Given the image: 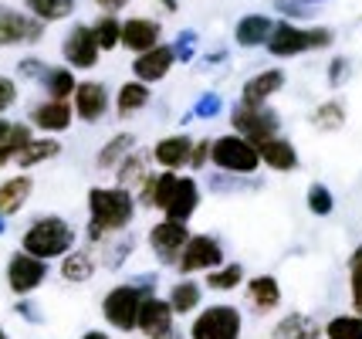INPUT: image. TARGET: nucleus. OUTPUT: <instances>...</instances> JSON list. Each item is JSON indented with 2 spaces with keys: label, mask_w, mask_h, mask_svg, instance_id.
I'll return each mask as SVG.
<instances>
[{
  "label": "nucleus",
  "mask_w": 362,
  "mask_h": 339,
  "mask_svg": "<svg viewBox=\"0 0 362 339\" xmlns=\"http://www.w3.org/2000/svg\"><path fill=\"white\" fill-rule=\"evenodd\" d=\"M4 227H7V217H0V234H4Z\"/></svg>",
  "instance_id": "bf43d9fd"
},
{
  "label": "nucleus",
  "mask_w": 362,
  "mask_h": 339,
  "mask_svg": "<svg viewBox=\"0 0 362 339\" xmlns=\"http://www.w3.org/2000/svg\"><path fill=\"white\" fill-rule=\"evenodd\" d=\"M210 166L217 173H230V177H254L264 163H261V153H257V143H251L240 132L230 130V132H223V136H214Z\"/></svg>",
  "instance_id": "423d86ee"
},
{
  "label": "nucleus",
  "mask_w": 362,
  "mask_h": 339,
  "mask_svg": "<svg viewBox=\"0 0 362 339\" xmlns=\"http://www.w3.org/2000/svg\"><path fill=\"white\" fill-rule=\"evenodd\" d=\"M349 58H342V54H335V58H332L329 62V71H325V81H329L332 88H342V85H346L349 81Z\"/></svg>",
  "instance_id": "c03bdc74"
},
{
  "label": "nucleus",
  "mask_w": 362,
  "mask_h": 339,
  "mask_svg": "<svg viewBox=\"0 0 362 339\" xmlns=\"http://www.w3.org/2000/svg\"><path fill=\"white\" fill-rule=\"evenodd\" d=\"M322 336H325L322 323L305 316V312H288L271 329V339H322Z\"/></svg>",
  "instance_id": "c756f323"
},
{
  "label": "nucleus",
  "mask_w": 362,
  "mask_h": 339,
  "mask_svg": "<svg viewBox=\"0 0 362 339\" xmlns=\"http://www.w3.org/2000/svg\"><path fill=\"white\" fill-rule=\"evenodd\" d=\"M193 136L189 132H170V136H159L153 149V163L156 170H176V173H187L189 170V156H193Z\"/></svg>",
  "instance_id": "dca6fc26"
},
{
  "label": "nucleus",
  "mask_w": 362,
  "mask_h": 339,
  "mask_svg": "<svg viewBox=\"0 0 362 339\" xmlns=\"http://www.w3.org/2000/svg\"><path fill=\"white\" fill-rule=\"evenodd\" d=\"M335 45V31L325 28V24H298V21H278L274 31H271L268 51L271 58H301V54H315V51H325Z\"/></svg>",
  "instance_id": "39448f33"
},
{
  "label": "nucleus",
  "mask_w": 362,
  "mask_h": 339,
  "mask_svg": "<svg viewBox=\"0 0 362 339\" xmlns=\"http://www.w3.org/2000/svg\"><path fill=\"white\" fill-rule=\"evenodd\" d=\"M24 11L45 24H58V21L75 14V0H24Z\"/></svg>",
  "instance_id": "e433bc0d"
},
{
  "label": "nucleus",
  "mask_w": 362,
  "mask_h": 339,
  "mask_svg": "<svg viewBox=\"0 0 362 339\" xmlns=\"http://www.w3.org/2000/svg\"><path fill=\"white\" fill-rule=\"evenodd\" d=\"M346 102L342 98H325V102H318L315 109H312V126L318 132H339L346 126Z\"/></svg>",
  "instance_id": "72a5a7b5"
},
{
  "label": "nucleus",
  "mask_w": 362,
  "mask_h": 339,
  "mask_svg": "<svg viewBox=\"0 0 362 339\" xmlns=\"http://www.w3.org/2000/svg\"><path fill=\"white\" fill-rule=\"evenodd\" d=\"M139 146V139H136V132L129 130H119L112 132L109 139L102 143V149H98V156H95V170H102V173H115V166L126 160L129 153Z\"/></svg>",
  "instance_id": "b1692460"
},
{
  "label": "nucleus",
  "mask_w": 362,
  "mask_h": 339,
  "mask_svg": "<svg viewBox=\"0 0 362 339\" xmlns=\"http://www.w3.org/2000/svg\"><path fill=\"white\" fill-rule=\"evenodd\" d=\"M305 207H308V214H315V217H329L332 210H335V194H332L325 183H312L308 194H305Z\"/></svg>",
  "instance_id": "ea45409f"
},
{
  "label": "nucleus",
  "mask_w": 362,
  "mask_h": 339,
  "mask_svg": "<svg viewBox=\"0 0 362 339\" xmlns=\"http://www.w3.org/2000/svg\"><path fill=\"white\" fill-rule=\"evenodd\" d=\"M47 68L51 65L41 62V58H21V62H17V75H21V79H28V81H41Z\"/></svg>",
  "instance_id": "a18cd8bd"
},
{
  "label": "nucleus",
  "mask_w": 362,
  "mask_h": 339,
  "mask_svg": "<svg viewBox=\"0 0 362 339\" xmlns=\"http://www.w3.org/2000/svg\"><path fill=\"white\" fill-rule=\"evenodd\" d=\"M325 339H362V316L359 312H342L332 316L329 323H322Z\"/></svg>",
  "instance_id": "58836bf2"
},
{
  "label": "nucleus",
  "mask_w": 362,
  "mask_h": 339,
  "mask_svg": "<svg viewBox=\"0 0 362 339\" xmlns=\"http://www.w3.org/2000/svg\"><path fill=\"white\" fill-rule=\"evenodd\" d=\"M102 248V255H98V261L105 265V268H122L129 258H132V251H136V238L129 234V231H122V234H112L105 244H98Z\"/></svg>",
  "instance_id": "f704fd0d"
},
{
  "label": "nucleus",
  "mask_w": 362,
  "mask_h": 339,
  "mask_svg": "<svg viewBox=\"0 0 362 339\" xmlns=\"http://www.w3.org/2000/svg\"><path fill=\"white\" fill-rule=\"evenodd\" d=\"M45 21H37L28 11H17L0 4V48H24V45H37L45 38Z\"/></svg>",
  "instance_id": "9b49d317"
},
{
  "label": "nucleus",
  "mask_w": 362,
  "mask_h": 339,
  "mask_svg": "<svg viewBox=\"0 0 362 339\" xmlns=\"http://www.w3.org/2000/svg\"><path fill=\"white\" fill-rule=\"evenodd\" d=\"M244 299L257 316H271L281 309V282L274 275H254L244 282Z\"/></svg>",
  "instance_id": "aec40b11"
},
{
  "label": "nucleus",
  "mask_w": 362,
  "mask_h": 339,
  "mask_svg": "<svg viewBox=\"0 0 362 339\" xmlns=\"http://www.w3.org/2000/svg\"><path fill=\"white\" fill-rule=\"evenodd\" d=\"M41 88H45L47 98H71L75 88H78V75L68 65H51L45 71V79H41Z\"/></svg>",
  "instance_id": "473e14b6"
},
{
  "label": "nucleus",
  "mask_w": 362,
  "mask_h": 339,
  "mask_svg": "<svg viewBox=\"0 0 362 339\" xmlns=\"http://www.w3.org/2000/svg\"><path fill=\"white\" fill-rule=\"evenodd\" d=\"M149 339H183V333H180L176 323H173V326H166V329H159L156 336H149Z\"/></svg>",
  "instance_id": "603ef678"
},
{
  "label": "nucleus",
  "mask_w": 362,
  "mask_h": 339,
  "mask_svg": "<svg viewBox=\"0 0 362 339\" xmlns=\"http://www.w3.org/2000/svg\"><path fill=\"white\" fill-rule=\"evenodd\" d=\"M156 292V275H136L132 282H119L102 295V319L112 333H139V309L146 295Z\"/></svg>",
  "instance_id": "7ed1b4c3"
},
{
  "label": "nucleus",
  "mask_w": 362,
  "mask_h": 339,
  "mask_svg": "<svg viewBox=\"0 0 362 339\" xmlns=\"http://www.w3.org/2000/svg\"><path fill=\"white\" fill-rule=\"evenodd\" d=\"M305 7H318V4H329V0H301Z\"/></svg>",
  "instance_id": "4d7b16f0"
},
{
  "label": "nucleus",
  "mask_w": 362,
  "mask_h": 339,
  "mask_svg": "<svg viewBox=\"0 0 362 339\" xmlns=\"http://www.w3.org/2000/svg\"><path fill=\"white\" fill-rule=\"evenodd\" d=\"M274 17L271 14H244L234 24V45L237 48H264L271 31H274Z\"/></svg>",
  "instance_id": "5701e85b"
},
{
  "label": "nucleus",
  "mask_w": 362,
  "mask_h": 339,
  "mask_svg": "<svg viewBox=\"0 0 362 339\" xmlns=\"http://www.w3.org/2000/svg\"><path fill=\"white\" fill-rule=\"evenodd\" d=\"M223 261H227V248H223V241L217 234H189L183 255L176 261V272L197 278V275H206V272H214V268H221Z\"/></svg>",
  "instance_id": "1a4fd4ad"
},
{
  "label": "nucleus",
  "mask_w": 362,
  "mask_h": 339,
  "mask_svg": "<svg viewBox=\"0 0 362 339\" xmlns=\"http://www.w3.org/2000/svg\"><path fill=\"white\" fill-rule=\"evenodd\" d=\"M78 339H112V333L109 329H85Z\"/></svg>",
  "instance_id": "864d4df0"
},
{
  "label": "nucleus",
  "mask_w": 362,
  "mask_h": 339,
  "mask_svg": "<svg viewBox=\"0 0 362 339\" xmlns=\"http://www.w3.org/2000/svg\"><path fill=\"white\" fill-rule=\"evenodd\" d=\"M189 231L183 221H173V217H159L156 224L149 227V234H146V244H149V251H153V258L163 265V268H176V261L183 255V248L189 241Z\"/></svg>",
  "instance_id": "9d476101"
},
{
  "label": "nucleus",
  "mask_w": 362,
  "mask_h": 339,
  "mask_svg": "<svg viewBox=\"0 0 362 339\" xmlns=\"http://www.w3.org/2000/svg\"><path fill=\"white\" fill-rule=\"evenodd\" d=\"M0 339H11V336H7V333H4V329H0Z\"/></svg>",
  "instance_id": "052dcab7"
},
{
  "label": "nucleus",
  "mask_w": 362,
  "mask_h": 339,
  "mask_svg": "<svg viewBox=\"0 0 362 339\" xmlns=\"http://www.w3.org/2000/svg\"><path fill=\"white\" fill-rule=\"evenodd\" d=\"M284 85H288L284 68H261V71H254L251 79H244V85H240V98H237V102H247V105H268Z\"/></svg>",
  "instance_id": "a211bd4d"
},
{
  "label": "nucleus",
  "mask_w": 362,
  "mask_h": 339,
  "mask_svg": "<svg viewBox=\"0 0 362 339\" xmlns=\"http://www.w3.org/2000/svg\"><path fill=\"white\" fill-rule=\"evenodd\" d=\"M62 156V139L58 136H34L31 143L24 146L21 153H17V166L28 173V170H34V166H41V163H51Z\"/></svg>",
  "instance_id": "7c9ffc66"
},
{
  "label": "nucleus",
  "mask_w": 362,
  "mask_h": 339,
  "mask_svg": "<svg viewBox=\"0 0 362 339\" xmlns=\"http://www.w3.org/2000/svg\"><path fill=\"white\" fill-rule=\"evenodd\" d=\"M17 81L11 79V75H0V115L7 113L11 105H17Z\"/></svg>",
  "instance_id": "09e8293b"
},
{
  "label": "nucleus",
  "mask_w": 362,
  "mask_h": 339,
  "mask_svg": "<svg viewBox=\"0 0 362 339\" xmlns=\"http://www.w3.org/2000/svg\"><path fill=\"white\" fill-rule=\"evenodd\" d=\"M261 153V163L268 166L271 173H295L301 166V156H298V146L291 143L288 136H274V139H264L257 146Z\"/></svg>",
  "instance_id": "412c9836"
},
{
  "label": "nucleus",
  "mask_w": 362,
  "mask_h": 339,
  "mask_svg": "<svg viewBox=\"0 0 362 339\" xmlns=\"http://www.w3.org/2000/svg\"><path fill=\"white\" fill-rule=\"evenodd\" d=\"M349 302L362 316V258H349Z\"/></svg>",
  "instance_id": "79ce46f5"
},
{
  "label": "nucleus",
  "mask_w": 362,
  "mask_h": 339,
  "mask_svg": "<svg viewBox=\"0 0 362 339\" xmlns=\"http://www.w3.org/2000/svg\"><path fill=\"white\" fill-rule=\"evenodd\" d=\"M204 282L200 278H176L173 285L166 289V302L173 306V316H193V312H200L204 309Z\"/></svg>",
  "instance_id": "4be33fe9"
},
{
  "label": "nucleus",
  "mask_w": 362,
  "mask_h": 339,
  "mask_svg": "<svg viewBox=\"0 0 362 339\" xmlns=\"http://www.w3.org/2000/svg\"><path fill=\"white\" fill-rule=\"evenodd\" d=\"M210 146H214V139H197L193 143V156H189V170L193 173H204L210 166Z\"/></svg>",
  "instance_id": "49530a36"
},
{
  "label": "nucleus",
  "mask_w": 362,
  "mask_h": 339,
  "mask_svg": "<svg viewBox=\"0 0 362 339\" xmlns=\"http://www.w3.org/2000/svg\"><path fill=\"white\" fill-rule=\"evenodd\" d=\"M136 200L146 210H159L163 217H173L189 224V217L200 210L204 190L193 173H176V170H153L149 177L136 187Z\"/></svg>",
  "instance_id": "f257e3e1"
},
{
  "label": "nucleus",
  "mask_w": 362,
  "mask_h": 339,
  "mask_svg": "<svg viewBox=\"0 0 362 339\" xmlns=\"http://www.w3.org/2000/svg\"><path fill=\"white\" fill-rule=\"evenodd\" d=\"M102 14H119L122 7H129V0H92Z\"/></svg>",
  "instance_id": "3c124183"
},
{
  "label": "nucleus",
  "mask_w": 362,
  "mask_h": 339,
  "mask_svg": "<svg viewBox=\"0 0 362 339\" xmlns=\"http://www.w3.org/2000/svg\"><path fill=\"white\" fill-rule=\"evenodd\" d=\"M88 224H85V241L88 244H105L112 234H122L132 227L136 214H139V200L129 187H92L88 190Z\"/></svg>",
  "instance_id": "f03ea898"
},
{
  "label": "nucleus",
  "mask_w": 362,
  "mask_h": 339,
  "mask_svg": "<svg viewBox=\"0 0 362 339\" xmlns=\"http://www.w3.org/2000/svg\"><path fill=\"white\" fill-rule=\"evenodd\" d=\"M58 272H62L64 282L85 285V282H92L95 272H98V255H95L92 248H71L62 258V268H58Z\"/></svg>",
  "instance_id": "cd10ccee"
},
{
  "label": "nucleus",
  "mask_w": 362,
  "mask_h": 339,
  "mask_svg": "<svg viewBox=\"0 0 362 339\" xmlns=\"http://www.w3.org/2000/svg\"><path fill=\"white\" fill-rule=\"evenodd\" d=\"M7 132H11V122H7V119H0V139H4Z\"/></svg>",
  "instance_id": "6e6d98bb"
},
{
  "label": "nucleus",
  "mask_w": 362,
  "mask_h": 339,
  "mask_svg": "<svg viewBox=\"0 0 362 339\" xmlns=\"http://www.w3.org/2000/svg\"><path fill=\"white\" fill-rule=\"evenodd\" d=\"M28 122L41 136H62L75 122L71 98H45V102H37V105H31V113H28Z\"/></svg>",
  "instance_id": "2eb2a0df"
},
{
  "label": "nucleus",
  "mask_w": 362,
  "mask_h": 339,
  "mask_svg": "<svg viewBox=\"0 0 362 339\" xmlns=\"http://www.w3.org/2000/svg\"><path fill=\"white\" fill-rule=\"evenodd\" d=\"M163 45V24L156 17H126L122 21V48L132 54Z\"/></svg>",
  "instance_id": "6ab92c4d"
},
{
  "label": "nucleus",
  "mask_w": 362,
  "mask_h": 339,
  "mask_svg": "<svg viewBox=\"0 0 362 339\" xmlns=\"http://www.w3.org/2000/svg\"><path fill=\"white\" fill-rule=\"evenodd\" d=\"M92 28H95V38H98L102 54L122 48V21H119V14H98V21H95Z\"/></svg>",
  "instance_id": "4c0bfd02"
},
{
  "label": "nucleus",
  "mask_w": 362,
  "mask_h": 339,
  "mask_svg": "<svg viewBox=\"0 0 362 339\" xmlns=\"http://www.w3.org/2000/svg\"><path fill=\"white\" fill-rule=\"evenodd\" d=\"M112 105H115V96L109 92V85L98 79H81L78 88H75V96H71V109H75V119L78 122H102L105 115L112 113Z\"/></svg>",
  "instance_id": "f8f14e48"
},
{
  "label": "nucleus",
  "mask_w": 362,
  "mask_h": 339,
  "mask_svg": "<svg viewBox=\"0 0 362 339\" xmlns=\"http://www.w3.org/2000/svg\"><path fill=\"white\" fill-rule=\"evenodd\" d=\"M71 248H78V231L71 227V221H64L58 214H41L21 234V251H28L41 261L64 258Z\"/></svg>",
  "instance_id": "20e7f679"
},
{
  "label": "nucleus",
  "mask_w": 362,
  "mask_h": 339,
  "mask_svg": "<svg viewBox=\"0 0 362 339\" xmlns=\"http://www.w3.org/2000/svg\"><path fill=\"white\" fill-rule=\"evenodd\" d=\"M244 336V312L234 302H210L193 312L187 339H240Z\"/></svg>",
  "instance_id": "0eeeda50"
},
{
  "label": "nucleus",
  "mask_w": 362,
  "mask_h": 339,
  "mask_svg": "<svg viewBox=\"0 0 362 339\" xmlns=\"http://www.w3.org/2000/svg\"><path fill=\"white\" fill-rule=\"evenodd\" d=\"M230 130L240 132L244 139H251V143H264V139H274V136H281V115L278 109H271L268 105H247V102H237L234 109H230Z\"/></svg>",
  "instance_id": "6e6552de"
},
{
  "label": "nucleus",
  "mask_w": 362,
  "mask_h": 339,
  "mask_svg": "<svg viewBox=\"0 0 362 339\" xmlns=\"http://www.w3.org/2000/svg\"><path fill=\"white\" fill-rule=\"evenodd\" d=\"M47 278V261L34 258L28 251H14L7 258V289L14 292L17 299H28L45 285Z\"/></svg>",
  "instance_id": "4468645a"
},
{
  "label": "nucleus",
  "mask_w": 362,
  "mask_h": 339,
  "mask_svg": "<svg viewBox=\"0 0 362 339\" xmlns=\"http://www.w3.org/2000/svg\"><path fill=\"white\" fill-rule=\"evenodd\" d=\"M159 4H163V11H170V14L180 11V4H176V0H159Z\"/></svg>",
  "instance_id": "5fc2aeb1"
},
{
  "label": "nucleus",
  "mask_w": 362,
  "mask_h": 339,
  "mask_svg": "<svg viewBox=\"0 0 362 339\" xmlns=\"http://www.w3.org/2000/svg\"><path fill=\"white\" fill-rule=\"evenodd\" d=\"M34 194V180L28 173H17V177H7L0 183V217H14L24 210V204L31 200Z\"/></svg>",
  "instance_id": "c85d7f7f"
},
{
  "label": "nucleus",
  "mask_w": 362,
  "mask_h": 339,
  "mask_svg": "<svg viewBox=\"0 0 362 339\" xmlns=\"http://www.w3.org/2000/svg\"><path fill=\"white\" fill-rule=\"evenodd\" d=\"M173 51H176V62L180 65H189L193 58H197V31H180L173 38Z\"/></svg>",
  "instance_id": "37998d69"
},
{
  "label": "nucleus",
  "mask_w": 362,
  "mask_h": 339,
  "mask_svg": "<svg viewBox=\"0 0 362 339\" xmlns=\"http://www.w3.org/2000/svg\"><path fill=\"white\" fill-rule=\"evenodd\" d=\"M221 113H223V98L217 96V92H204V96L193 102L189 115H183V122H187V119H217Z\"/></svg>",
  "instance_id": "a19ab883"
},
{
  "label": "nucleus",
  "mask_w": 362,
  "mask_h": 339,
  "mask_svg": "<svg viewBox=\"0 0 362 339\" xmlns=\"http://www.w3.org/2000/svg\"><path fill=\"white\" fill-rule=\"evenodd\" d=\"M173 65H180L173 45H156L142 54H132V79L146 81V85H159L163 79H170Z\"/></svg>",
  "instance_id": "f3484780"
},
{
  "label": "nucleus",
  "mask_w": 362,
  "mask_h": 339,
  "mask_svg": "<svg viewBox=\"0 0 362 339\" xmlns=\"http://www.w3.org/2000/svg\"><path fill=\"white\" fill-rule=\"evenodd\" d=\"M149 102H153V85H146V81H139V79H129L119 85L112 109H115L119 119H132V115H139Z\"/></svg>",
  "instance_id": "393cba45"
},
{
  "label": "nucleus",
  "mask_w": 362,
  "mask_h": 339,
  "mask_svg": "<svg viewBox=\"0 0 362 339\" xmlns=\"http://www.w3.org/2000/svg\"><path fill=\"white\" fill-rule=\"evenodd\" d=\"M349 258H362V244H356V251H352Z\"/></svg>",
  "instance_id": "13d9d810"
},
{
  "label": "nucleus",
  "mask_w": 362,
  "mask_h": 339,
  "mask_svg": "<svg viewBox=\"0 0 362 339\" xmlns=\"http://www.w3.org/2000/svg\"><path fill=\"white\" fill-rule=\"evenodd\" d=\"M14 312L21 316V319H24V323H45V316H41V309L31 302V295H28V299H17Z\"/></svg>",
  "instance_id": "8fccbe9b"
},
{
  "label": "nucleus",
  "mask_w": 362,
  "mask_h": 339,
  "mask_svg": "<svg viewBox=\"0 0 362 339\" xmlns=\"http://www.w3.org/2000/svg\"><path fill=\"white\" fill-rule=\"evenodd\" d=\"M62 58L68 68L75 71H92L102 58V48H98V38H95L92 24H71V31L64 34L62 41Z\"/></svg>",
  "instance_id": "ddd939ff"
},
{
  "label": "nucleus",
  "mask_w": 362,
  "mask_h": 339,
  "mask_svg": "<svg viewBox=\"0 0 362 339\" xmlns=\"http://www.w3.org/2000/svg\"><path fill=\"white\" fill-rule=\"evenodd\" d=\"M274 7H278V14L284 21H301V17L312 14V7H305L301 0H274Z\"/></svg>",
  "instance_id": "de8ad7c7"
},
{
  "label": "nucleus",
  "mask_w": 362,
  "mask_h": 339,
  "mask_svg": "<svg viewBox=\"0 0 362 339\" xmlns=\"http://www.w3.org/2000/svg\"><path fill=\"white\" fill-rule=\"evenodd\" d=\"M153 166H156V163H153V149H139V146H136L126 160L115 166V183H119V187H129V190L136 194V187L153 173Z\"/></svg>",
  "instance_id": "bb28decb"
},
{
  "label": "nucleus",
  "mask_w": 362,
  "mask_h": 339,
  "mask_svg": "<svg viewBox=\"0 0 362 339\" xmlns=\"http://www.w3.org/2000/svg\"><path fill=\"white\" fill-rule=\"evenodd\" d=\"M176 316H173V306L166 302V295H146V302L139 309V333L146 339L156 336L159 329H166V326H173Z\"/></svg>",
  "instance_id": "a878e982"
},
{
  "label": "nucleus",
  "mask_w": 362,
  "mask_h": 339,
  "mask_svg": "<svg viewBox=\"0 0 362 339\" xmlns=\"http://www.w3.org/2000/svg\"><path fill=\"white\" fill-rule=\"evenodd\" d=\"M244 282H247V272H244L240 261H223L221 268H214V272L204 275V289L206 292H221V295L244 289Z\"/></svg>",
  "instance_id": "2f4dec72"
},
{
  "label": "nucleus",
  "mask_w": 362,
  "mask_h": 339,
  "mask_svg": "<svg viewBox=\"0 0 362 339\" xmlns=\"http://www.w3.org/2000/svg\"><path fill=\"white\" fill-rule=\"evenodd\" d=\"M34 139V126L31 122H11V132L0 139V166H11L17 160V153Z\"/></svg>",
  "instance_id": "c9c22d12"
}]
</instances>
